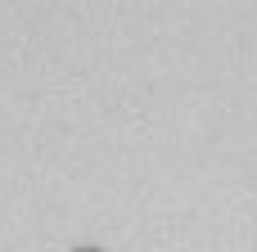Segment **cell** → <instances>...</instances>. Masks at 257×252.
Returning a JSON list of instances; mask_svg holds the SVG:
<instances>
[{
    "mask_svg": "<svg viewBox=\"0 0 257 252\" xmlns=\"http://www.w3.org/2000/svg\"><path fill=\"white\" fill-rule=\"evenodd\" d=\"M81 252H99V248H81Z\"/></svg>",
    "mask_w": 257,
    "mask_h": 252,
    "instance_id": "6da1fadb",
    "label": "cell"
}]
</instances>
